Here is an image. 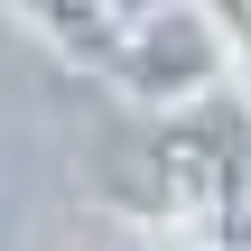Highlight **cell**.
Listing matches in <instances>:
<instances>
[{
    "mask_svg": "<svg viewBox=\"0 0 251 251\" xmlns=\"http://www.w3.org/2000/svg\"><path fill=\"white\" fill-rule=\"evenodd\" d=\"M242 65L224 47V28L196 9V0H149V9H121V47H112V84L140 102V112H168V102H205L224 93Z\"/></svg>",
    "mask_w": 251,
    "mask_h": 251,
    "instance_id": "obj_2",
    "label": "cell"
},
{
    "mask_svg": "<svg viewBox=\"0 0 251 251\" xmlns=\"http://www.w3.org/2000/svg\"><path fill=\"white\" fill-rule=\"evenodd\" d=\"M205 251H251V112L233 130V158H224V186H214V214H205Z\"/></svg>",
    "mask_w": 251,
    "mask_h": 251,
    "instance_id": "obj_4",
    "label": "cell"
},
{
    "mask_svg": "<svg viewBox=\"0 0 251 251\" xmlns=\"http://www.w3.org/2000/svg\"><path fill=\"white\" fill-rule=\"evenodd\" d=\"M233 130H242V102L233 93H205V102H168L149 112L140 130H121L93 168V196L112 214H140L158 233H205L214 214V186H224V158H233Z\"/></svg>",
    "mask_w": 251,
    "mask_h": 251,
    "instance_id": "obj_1",
    "label": "cell"
},
{
    "mask_svg": "<svg viewBox=\"0 0 251 251\" xmlns=\"http://www.w3.org/2000/svg\"><path fill=\"white\" fill-rule=\"evenodd\" d=\"M47 56L84 65V75H112V47H121V0H0Z\"/></svg>",
    "mask_w": 251,
    "mask_h": 251,
    "instance_id": "obj_3",
    "label": "cell"
}]
</instances>
